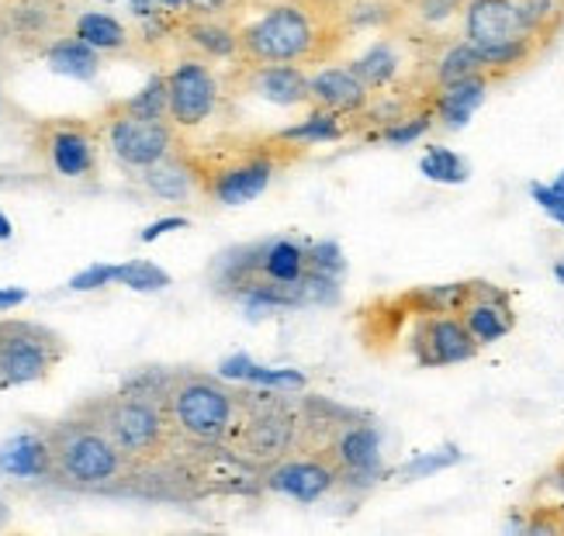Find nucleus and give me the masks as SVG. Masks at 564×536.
I'll use <instances>...</instances> for the list:
<instances>
[{"label": "nucleus", "instance_id": "f257e3e1", "mask_svg": "<svg viewBox=\"0 0 564 536\" xmlns=\"http://www.w3.org/2000/svg\"><path fill=\"white\" fill-rule=\"evenodd\" d=\"M347 0H291L239 24L236 66H326L350 42Z\"/></svg>", "mask_w": 564, "mask_h": 536}, {"label": "nucleus", "instance_id": "f03ea898", "mask_svg": "<svg viewBox=\"0 0 564 536\" xmlns=\"http://www.w3.org/2000/svg\"><path fill=\"white\" fill-rule=\"evenodd\" d=\"M181 153L198 184V194L223 208H239L257 201L274 184V177L294 160L308 153V145L278 135H218L205 145H184Z\"/></svg>", "mask_w": 564, "mask_h": 536}, {"label": "nucleus", "instance_id": "7ed1b4c3", "mask_svg": "<svg viewBox=\"0 0 564 536\" xmlns=\"http://www.w3.org/2000/svg\"><path fill=\"white\" fill-rule=\"evenodd\" d=\"M163 378L166 371H142L121 384L118 392L90 398L77 408L80 416L111 436L115 447L132 460L139 474L160 468L181 440L163 405Z\"/></svg>", "mask_w": 564, "mask_h": 536}, {"label": "nucleus", "instance_id": "20e7f679", "mask_svg": "<svg viewBox=\"0 0 564 536\" xmlns=\"http://www.w3.org/2000/svg\"><path fill=\"white\" fill-rule=\"evenodd\" d=\"M53 447V484L69 492H126L139 471L132 460L115 447L111 436L94 426L87 416L73 412L63 423L45 429Z\"/></svg>", "mask_w": 564, "mask_h": 536}, {"label": "nucleus", "instance_id": "39448f33", "mask_svg": "<svg viewBox=\"0 0 564 536\" xmlns=\"http://www.w3.org/2000/svg\"><path fill=\"white\" fill-rule=\"evenodd\" d=\"M226 447L260 474L302 453V398L284 395L281 387H242Z\"/></svg>", "mask_w": 564, "mask_h": 536}, {"label": "nucleus", "instance_id": "423d86ee", "mask_svg": "<svg viewBox=\"0 0 564 536\" xmlns=\"http://www.w3.org/2000/svg\"><path fill=\"white\" fill-rule=\"evenodd\" d=\"M242 387L229 384L223 374L205 371H166L163 378V405L170 412L181 440L226 447Z\"/></svg>", "mask_w": 564, "mask_h": 536}, {"label": "nucleus", "instance_id": "0eeeda50", "mask_svg": "<svg viewBox=\"0 0 564 536\" xmlns=\"http://www.w3.org/2000/svg\"><path fill=\"white\" fill-rule=\"evenodd\" d=\"M101 142V125L87 118H42L32 125V156L63 181H94Z\"/></svg>", "mask_w": 564, "mask_h": 536}, {"label": "nucleus", "instance_id": "6e6552de", "mask_svg": "<svg viewBox=\"0 0 564 536\" xmlns=\"http://www.w3.org/2000/svg\"><path fill=\"white\" fill-rule=\"evenodd\" d=\"M101 135L111 156L126 169H132V174H142L145 166L166 160L181 145L177 125L170 118L135 114L121 101L108 105V111L101 114Z\"/></svg>", "mask_w": 564, "mask_h": 536}, {"label": "nucleus", "instance_id": "1a4fd4ad", "mask_svg": "<svg viewBox=\"0 0 564 536\" xmlns=\"http://www.w3.org/2000/svg\"><path fill=\"white\" fill-rule=\"evenodd\" d=\"M66 339L42 322L4 319L0 322V387L35 384L66 360Z\"/></svg>", "mask_w": 564, "mask_h": 536}, {"label": "nucleus", "instance_id": "9d476101", "mask_svg": "<svg viewBox=\"0 0 564 536\" xmlns=\"http://www.w3.org/2000/svg\"><path fill=\"white\" fill-rule=\"evenodd\" d=\"M223 105V80L205 56H184L166 73V118L177 132L202 129Z\"/></svg>", "mask_w": 564, "mask_h": 536}, {"label": "nucleus", "instance_id": "9b49d317", "mask_svg": "<svg viewBox=\"0 0 564 536\" xmlns=\"http://www.w3.org/2000/svg\"><path fill=\"white\" fill-rule=\"evenodd\" d=\"M323 457H329V464L336 468L343 489H371L375 481L384 478L381 429L367 416H350L343 423Z\"/></svg>", "mask_w": 564, "mask_h": 536}, {"label": "nucleus", "instance_id": "f8f14e48", "mask_svg": "<svg viewBox=\"0 0 564 536\" xmlns=\"http://www.w3.org/2000/svg\"><path fill=\"white\" fill-rule=\"evenodd\" d=\"M478 343L457 311L415 315L409 329V353L420 368H454L478 357Z\"/></svg>", "mask_w": 564, "mask_h": 536}, {"label": "nucleus", "instance_id": "ddd939ff", "mask_svg": "<svg viewBox=\"0 0 564 536\" xmlns=\"http://www.w3.org/2000/svg\"><path fill=\"white\" fill-rule=\"evenodd\" d=\"M260 484L267 492H278L284 499L312 505L339 489V474L329 464V457L323 453H291L281 464L267 468L260 474Z\"/></svg>", "mask_w": 564, "mask_h": 536}, {"label": "nucleus", "instance_id": "4468645a", "mask_svg": "<svg viewBox=\"0 0 564 536\" xmlns=\"http://www.w3.org/2000/svg\"><path fill=\"white\" fill-rule=\"evenodd\" d=\"M457 315L478 347H492L517 329V308H512L509 291L492 281H471V291L457 308Z\"/></svg>", "mask_w": 564, "mask_h": 536}, {"label": "nucleus", "instance_id": "2eb2a0df", "mask_svg": "<svg viewBox=\"0 0 564 536\" xmlns=\"http://www.w3.org/2000/svg\"><path fill=\"white\" fill-rule=\"evenodd\" d=\"M460 39H468L475 48H496L533 35L523 24L520 0H471L460 14Z\"/></svg>", "mask_w": 564, "mask_h": 536}, {"label": "nucleus", "instance_id": "dca6fc26", "mask_svg": "<svg viewBox=\"0 0 564 536\" xmlns=\"http://www.w3.org/2000/svg\"><path fill=\"white\" fill-rule=\"evenodd\" d=\"M375 101V94L354 73V66H318L308 73V105L312 108H329L347 118H357Z\"/></svg>", "mask_w": 564, "mask_h": 536}, {"label": "nucleus", "instance_id": "f3484780", "mask_svg": "<svg viewBox=\"0 0 564 536\" xmlns=\"http://www.w3.org/2000/svg\"><path fill=\"white\" fill-rule=\"evenodd\" d=\"M350 66L371 94H388V90H402V87L430 90L423 80H405V69H409L405 53H402L399 35H391V32H384L378 42L367 45L357 59H350Z\"/></svg>", "mask_w": 564, "mask_h": 536}, {"label": "nucleus", "instance_id": "a211bd4d", "mask_svg": "<svg viewBox=\"0 0 564 536\" xmlns=\"http://www.w3.org/2000/svg\"><path fill=\"white\" fill-rule=\"evenodd\" d=\"M236 87L278 108L308 105V73L302 66H239Z\"/></svg>", "mask_w": 564, "mask_h": 536}, {"label": "nucleus", "instance_id": "6ab92c4d", "mask_svg": "<svg viewBox=\"0 0 564 536\" xmlns=\"http://www.w3.org/2000/svg\"><path fill=\"white\" fill-rule=\"evenodd\" d=\"M492 84L496 80L488 77V73H475V77H464V80L447 84V87H430L426 101L436 114V125L447 129V132H460L475 118V111L485 105Z\"/></svg>", "mask_w": 564, "mask_h": 536}, {"label": "nucleus", "instance_id": "aec40b11", "mask_svg": "<svg viewBox=\"0 0 564 536\" xmlns=\"http://www.w3.org/2000/svg\"><path fill=\"white\" fill-rule=\"evenodd\" d=\"M0 474L14 481H53V447L45 429H24L0 447Z\"/></svg>", "mask_w": 564, "mask_h": 536}, {"label": "nucleus", "instance_id": "412c9836", "mask_svg": "<svg viewBox=\"0 0 564 536\" xmlns=\"http://www.w3.org/2000/svg\"><path fill=\"white\" fill-rule=\"evenodd\" d=\"M174 32L198 56H205V59H232L236 63V45H239V24H236V18H194V14H181Z\"/></svg>", "mask_w": 564, "mask_h": 536}, {"label": "nucleus", "instance_id": "4be33fe9", "mask_svg": "<svg viewBox=\"0 0 564 536\" xmlns=\"http://www.w3.org/2000/svg\"><path fill=\"white\" fill-rule=\"evenodd\" d=\"M77 39H84L90 48H97L101 56H135V32L126 21L108 14V11H80L73 14V29Z\"/></svg>", "mask_w": 564, "mask_h": 536}, {"label": "nucleus", "instance_id": "5701e85b", "mask_svg": "<svg viewBox=\"0 0 564 536\" xmlns=\"http://www.w3.org/2000/svg\"><path fill=\"white\" fill-rule=\"evenodd\" d=\"M42 59H45L48 69L59 73V77L84 80V84L97 80V73H101V53H97V48H90L84 39H77L73 32L59 35V39L42 53Z\"/></svg>", "mask_w": 564, "mask_h": 536}, {"label": "nucleus", "instance_id": "b1692460", "mask_svg": "<svg viewBox=\"0 0 564 536\" xmlns=\"http://www.w3.org/2000/svg\"><path fill=\"white\" fill-rule=\"evenodd\" d=\"M139 184L150 190L153 198H163V201H187L191 194L198 190L191 166H187V160L181 153V145H177V153H170L166 160L145 166L139 174Z\"/></svg>", "mask_w": 564, "mask_h": 536}, {"label": "nucleus", "instance_id": "393cba45", "mask_svg": "<svg viewBox=\"0 0 564 536\" xmlns=\"http://www.w3.org/2000/svg\"><path fill=\"white\" fill-rule=\"evenodd\" d=\"M475 73H485L481 53L468 39H454V42L440 45V53L426 63V84L447 87V84H457L464 77H475Z\"/></svg>", "mask_w": 564, "mask_h": 536}, {"label": "nucleus", "instance_id": "a878e982", "mask_svg": "<svg viewBox=\"0 0 564 536\" xmlns=\"http://www.w3.org/2000/svg\"><path fill=\"white\" fill-rule=\"evenodd\" d=\"M354 132V118L329 111V108H312L299 125L281 129V135L288 142H299V145H323V142H339Z\"/></svg>", "mask_w": 564, "mask_h": 536}, {"label": "nucleus", "instance_id": "bb28decb", "mask_svg": "<svg viewBox=\"0 0 564 536\" xmlns=\"http://www.w3.org/2000/svg\"><path fill=\"white\" fill-rule=\"evenodd\" d=\"M433 125H436V114H433L430 101H423L420 108H412L409 114H402V118H395V121H388V125L371 129L364 139H367V142L391 145V150H405V145L426 139V132H430Z\"/></svg>", "mask_w": 564, "mask_h": 536}, {"label": "nucleus", "instance_id": "cd10ccee", "mask_svg": "<svg viewBox=\"0 0 564 536\" xmlns=\"http://www.w3.org/2000/svg\"><path fill=\"white\" fill-rule=\"evenodd\" d=\"M218 374L226 381H247V384H260V387H305V374L302 371H274V368H260L250 357H229L218 363Z\"/></svg>", "mask_w": 564, "mask_h": 536}, {"label": "nucleus", "instance_id": "c85d7f7f", "mask_svg": "<svg viewBox=\"0 0 564 536\" xmlns=\"http://www.w3.org/2000/svg\"><path fill=\"white\" fill-rule=\"evenodd\" d=\"M420 174L433 184H464L471 177V169L464 163V156H457L447 145H430L420 160Z\"/></svg>", "mask_w": 564, "mask_h": 536}, {"label": "nucleus", "instance_id": "c756f323", "mask_svg": "<svg viewBox=\"0 0 564 536\" xmlns=\"http://www.w3.org/2000/svg\"><path fill=\"white\" fill-rule=\"evenodd\" d=\"M115 284L129 287V291H163L170 287V274L153 260H129V263H115Z\"/></svg>", "mask_w": 564, "mask_h": 536}, {"label": "nucleus", "instance_id": "7c9ffc66", "mask_svg": "<svg viewBox=\"0 0 564 536\" xmlns=\"http://www.w3.org/2000/svg\"><path fill=\"white\" fill-rule=\"evenodd\" d=\"M460 447L457 444H444V447H436V450H426V453H415L409 464L399 468V478L402 481H420V478H430V474H440V471H447L454 464H460Z\"/></svg>", "mask_w": 564, "mask_h": 536}, {"label": "nucleus", "instance_id": "2f4dec72", "mask_svg": "<svg viewBox=\"0 0 564 536\" xmlns=\"http://www.w3.org/2000/svg\"><path fill=\"white\" fill-rule=\"evenodd\" d=\"M135 114H150V118H166V73H153L150 84L139 94H132L129 101H121Z\"/></svg>", "mask_w": 564, "mask_h": 536}, {"label": "nucleus", "instance_id": "473e14b6", "mask_svg": "<svg viewBox=\"0 0 564 536\" xmlns=\"http://www.w3.org/2000/svg\"><path fill=\"white\" fill-rule=\"evenodd\" d=\"M312 250V266L318 274H329V277H343V271H347V256H343V250L336 247V242H308Z\"/></svg>", "mask_w": 564, "mask_h": 536}, {"label": "nucleus", "instance_id": "72a5a7b5", "mask_svg": "<svg viewBox=\"0 0 564 536\" xmlns=\"http://www.w3.org/2000/svg\"><path fill=\"white\" fill-rule=\"evenodd\" d=\"M108 284H115V263H94L87 271L69 277V291H97Z\"/></svg>", "mask_w": 564, "mask_h": 536}, {"label": "nucleus", "instance_id": "f704fd0d", "mask_svg": "<svg viewBox=\"0 0 564 536\" xmlns=\"http://www.w3.org/2000/svg\"><path fill=\"white\" fill-rule=\"evenodd\" d=\"M530 198L536 208L547 211L554 222L564 215V190H557L554 184H530Z\"/></svg>", "mask_w": 564, "mask_h": 536}, {"label": "nucleus", "instance_id": "c9c22d12", "mask_svg": "<svg viewBox=\"0 0 564 536\" xmlns=\"http://www.w3.org/2000/svg\"><path fill=\"white\" fill-rule=\"evenodd\" d=\"M177 229H187V218L184 215H166L160 222H150L142 232H139V242H156L160 236L166 232H177Z\"/></svg>", "mask_w": 564, "mask_h": 536}, {"label": "nucleus", "instance_id": "e433bc0d", "mask_svg": "<svg viewBox=\"0 0 564 536\" xmlns=\"http://www.w3.org/2000/svg\"><path fill=\"white\" fill-rule=\"evenodd\" d=\"M544 489L554 492V502H551V505H561V502H564V457L554 464V471L544 478Z\"/></svg>", "mask_w": 564, "mask_h": 536}, {"label": "nucleus", "instance_id": "4c0bfd02", "mask_svg": "<svg viewBox=\"0 0 564 536\" xmlns=\"http://www.w3.org/2000/svg\"><path fill=\"white\" fill-rule=\"evenodd\" d=\"M24 302H29V291L24 287H0V311H11Z\"/></svg>", "mask_w": 564, "mask_h": 536}, {"label": "nucleus", "instance_id": "58836bf2", "mask_svg": "<svg viewBox=\"0 0 564 536\" xmlns=\"http://www.w3.org/2000/svg\"><path fill=\"white\" fill-rule=\"evenodd\" d=\"M156 4L170 14V18H181L184 11H187V4H191V0H156Z\"/></svg>", "mask_w": 564, "mask_h": 536}, {"label": "nucleus", "instance_id": "ea45409f", "mask_svg": "<svg viewBox=\"0 0 564 536\" xmlns=\"http://www.w3.org/2000/svg\"><path fill=\"white\" fill-rule=\"evenodd\" d=\"M274 4H291V0H242L247 11H263V8H274Z\"/></svg>", "mask_w": 564, "mask_h": 536}, {"label": "nucleus", "instance_id": "a19ab883", "mask_svg": "<svg viewBox=\"0 0 564 536\" xmlns=\"http://www.w3.org/2000/svg\"><path fill=\"white\" fill-rule=\"evenodd\" d=\"M14 236V226H11V218L4 215V211H0V242H8Z\"/></svg>", "mask_w": 564, "mask_h": 536}, {"label": "nucleus", "instance_id": "79ce46f5", "mask_svg": "<svg viewBox=\"0 0 564 536\" xmlns=\"http://www.w3.org/2000/svg\"><path fill=\"white\" fill-rule=\"evenodd\" d=\"M554 281H557V284H564V256L554 263Z\"/></svg>", "mask_w": 564, "mask_h": 536}, {"label": "nucleus", "instance_id": "37998d69", "mask_svg": "<svg viewBox=\"0 0 564 536\" xmlns=\"http://www.w3.org/2000/svg\"><path fill=\"white\" fill-rule=\"evenodd\" d=\"M554 187H557V190H564V169H561V174L554 177Z\"/></svg>", "mask_w": 564, "mask_h": 536}, {"label": "nucleus", "instance_id": "c03bdc74", "mask_svg": "<svg viewBox=\"0 0 564 536\" xmlns=\"http://www.w3.org/2000/svg\"><path fill=\"white\" fill-rule=\"evenodd\" d=\"M557 519H561V533H564V502L557 505Z\"/></svg>", "mask_w": 564, "mask_h": 536}, {"label": "nucleus", "instance_id": "a18cd8bd", "mask_svg": "<svg viewBox=\"0 0 564 536\" xmlns=\"http://www.w3.org/2000/svg\"><path fill=\"white\" fill-rule=\"evenodd\" d=\"M0 111H4V84H0Z\"/></svg>", "mask_w": 564, "mask_h": 536}, {"label": "nucleus", "instance_id": "49530a36", "mask_svg": "<svg viewBox=\"0 0 564 536\" xmlns=\"http://www.w3.org/2000/svg\"><path fill=\"white\" fill-rule=\"evenodd\" d=\"M97 4H118V0H97Z\"/></svg>", "mask_w": 564, "mask_h": 536}, {"label": "nucleus", "instance_id": "de8ad7c7", "mask_svg": "<svg viewBox=\"0 0 564 536\" xmlns=\"http://www.w3.org/2000/svg\"><path fill=\"white\" fill-rule=\"evenodd\" d=\"M557 226H561V229H564V215H561V218H557Z\"/></svg>", "mask_w": 564, "mask_h": 536}, {"label": "nucleus", "instance_id": "09e8293b", "mask_svg": "<svg viewBox=\"0 0 564 536\" xmlns=\"http://www.w3.org/2000/svg\"><path fill=\"white\" fill-rule=\"evenodd\" d=\"M464 4H471V0H464Z\"/></svg>", "mask_w": 564, "mask_h": 536}]
</instances>
